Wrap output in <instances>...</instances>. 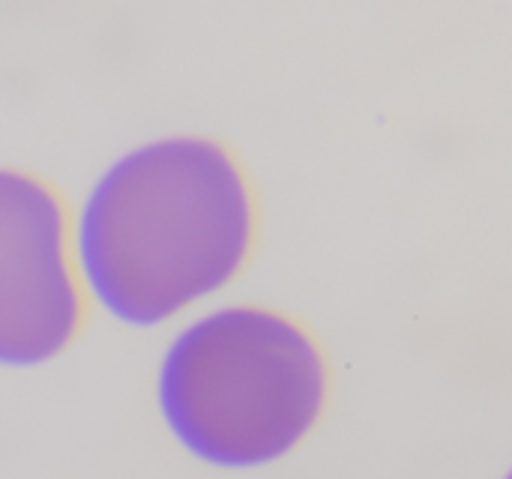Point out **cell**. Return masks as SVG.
I'll return each instance as SVG.
<instances>
[{"label":"cell","instance_id":"6da1fadb","mask_svg":"<svg viewBox=\"0 0 512 479\" xmlns=\"http://www.w3.org/2000/svg\"><path fill=\"white\" fill-rule=\"evenodd\" d=\"M252 246V186L210 138H162L120 156L75 216L84 288L114 321L138 330L222 291Z\"/></svg>","mask_w":512,"mask_h":479},{"label":"cell","instance_id":"7a4b0ae2","mask_svg":"<svg viewBox=\"0 0 512 479\" xmlns=\"http://www.w3.org/2000/svg\"><path fill=\"white\" fill-rule=\"evenodd\" d=\"M330 369L294 318L231 306L189 324L165 351L156 405L171 438L198 462L264 468L294 453L324 417Z\"/></svg>","mask_w":512,"mask_h":479},{"label":"cell","instance_id":"3957f363","mask_svg":"<svg viewBox=\"0 0 512 479\" xmlns=\"http://www.w3.org/2000/svg\"><path fill=\"white\" fill-rule=\"evenodd\" d=\"M0 363L39 366L78 336L81 288L66 255V216L51 186L0 177Z\"/></svg>","mask_w":512,"mask_h":479}]
</instances>
